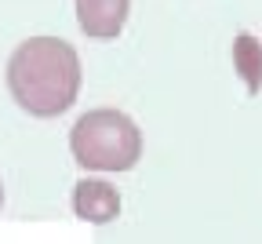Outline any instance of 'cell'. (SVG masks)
Returning <instances> with one entry per match:
<instances>
[{"instance_id":"1","label":"cell","mask_w":262,"mask_h":244,"mask_svg":"<svg viewBox=\"0 0 262 244\" xmlns=\"http://www.w3.org/2000/svg\"><path fill=\"white\" fill-rule=\"evenodd\" d=\"M80 55L58 37H29L8 58V91L29 117H62L80 95Z\"/></svg>"},{"instance_id":"2","label":"cell","mask_w":262,"mask_h":244,"mask_svg":"<svg viewBox=\"0 0 262 244\" xmlns=\"http://www.w3.org/2000/svg\"><path fill=\"white\" fill-rule=\"evenodd\" d=\"M70 150L88 171H131L142 157V131L120 110H88L70 131Z\"/></svg>"},{"instance_id":"3","label":"cell","mask_w":262,"mask_h":244,"mask_svg":"<svg viewBox=\"0 0 262 244\" xmlns=\"http://www.w3.org/2000/svg\"><path fill=\"white\" fill-rule=\"evenodd\" d=\"M127 11L131 0H77V26L91 40H117Z\"/></svg>"},{"instance_id":"4","label":"cell","mask_w":262,"mask_h":244,"mask_svg":"<svg viewBox=\"0 0 262 244\" xmlns=\"http://www.w3.org/2000/svg\"><path fill=\"white\" fill-rule=\"evenodd\" d=\"M73 212H77V219L95 222V226L113 222L120 215V193L102 179H80L73 190Z\"/></svg>"},{"instance_id":"5","label":"cell","mask_w":262,"mask_h":244,"mask_svg":"<svg viewBox=\"0 0 262 244\" xmlns=\"http://www.w3.org/2000/svg\"><path fill=\"white\" fill-rule=\"evenodd\" d=\"M233 66L244 73L248 91L262 88V48L255 44L251 33H241V37H237V44H233Z\"/></svg>"},{"instance_id":"6","label":"cell","mask_w":262,"mask_h":244,"mask_svg":"<svg viewBox=\"0 0 262 244\" xmlns=\"http://www.w3.org/2000/svg\"><path fill=\"white\" fill-rule=\"evenodd\" d=\"M0 204H4V182H0Z\"/></svg>"}]
</instances>
